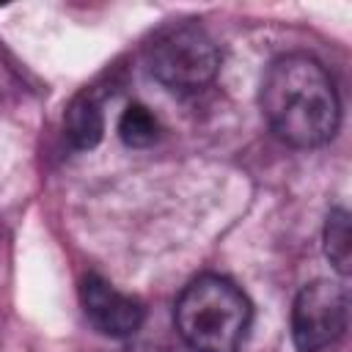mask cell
<instances>
[{
    "instance_id": "obj_1",
    "label": "cell",
    "mask_w": 352,
    "mask_h": 352,
    "mask_svg": "<svg viewBox=\"0 0 352 352\" xmlns=\"http://www.w3.org/2000/svg\"><path fill=\"white\" fill-rule=\"evenodd\" d=\"M261 113L270 129L297 148L327 143L341 118L338 94L327 69L302 52H289L267 66L261 80Z\"/></svg>"
},
{
    "instance_id": "obj_2",
    "label": "cell",
    "mask_w": 352,
    "mask_h": 352,
    "mask_svg": "<svg viewBox=\"0 0 352 352\" xmlns=\"http://www.w3.org/2000/svg\"><path fill=\"white\" fill-rule=\"evenodd\" d=\"M173 319L179 336L195 352H236L248 336L253 308L228 278L201 275L179 294Z\"/></svg>"
},
{
    "instance_id": "obj_3",
    "label": "cell",
    "mask_w": 352,
    "mask_h": 352,
    "mask_svg": "<svg viewBox=\"0 0 352 352\" xmlns=\"http://www.w3.org/2000/svg\"><path fill=\"white\" fill-rule=\"evenodd\" d=\"M154 80L170 91H198L209 85L220 69V50L195 22L162 25L143 50Z\"/></svg>"
},
{
    "instance_id": "obj_4",
    "label": "cell",
    "mask_w": 352,
    "mask_h": 352,
    "mask_svg": "<svg viewBox=\"0 0 352 352\" xmlns=\"http://www.w3.org/2000/svg\"><path fill=\"white\" fill-rule=\"evenodd\" d=\"M349 322V292L338 280H314L300 289L292 308L297 352H319L336 344Z\"/></svg>"
},
{
    "instance_id": "obj_5",
    "label": "cell",
    "mask_w": 352,
    "mask_h": 352,
    "mask_svg": "<svg viewBox=\"0 0 352 352\" xmlns=\"http://www.w3.org/2000/svg\"><path fill=\"white\" fill-rule=\"evenodd\" d=\"M80 302L88 316V322L110 336V338H126L140 330L146 319V308L140 300L121 294L99 275H85L80 283Z\"/></svg>"
},
{
    "instance_id": "obj_6",
    "label": "cell",
    "mask_w": 352,
    "mask_h": 352,
    "mask_svg": "<svg viewBox=\"0 0 352 352\" xmlns=\"http://www.w3.org/2000/svg\"><path fill=\"white\" fill-rule=\"evenodd\" d=\"M63 132L74 148H94L102 140V132H104L102 104L91 91H82L80 96L72 99L63 118Z\"/></svg>"
},
{
    "instance_id": "obj_7",
    "label": "cell",
    "mask_w": 352,
    "mask_h": 352,
    "mask_svg": "<svg viewBox=\"0 0 352 352\" xmlns=\"http://www.w3.org/2000/svg\"><path fill=\"white\" fill-rule=\"evenodd\" d=\"M118 138L132 148L151 146L160 138V121L146 104H126V110L118 118Z\"/></svg>"
},
{
    "instance_id": "obj_8",
    "label": "cell",
    "mask_w": 352,
    "mask_h": 352,
    "mask_svg": "<svg viewBox=\"0 0 352 352\" xmlns=\"http://www.w3.org/2000/svg\"><path fill=\"white\" fill-rule=\"evenodd\" d=\"M324 253L330 264L346 275L349 272V214L346 209H333L324 223Z\"/></svg>"
}]
</instances>
